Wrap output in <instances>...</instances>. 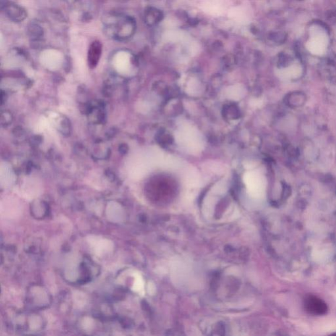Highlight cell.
Returning <instances> with one entry per match:
<instances>
[{"label": "cell", "instance_id": "obj_4", "mask_svg": "<svg viewBox=\"0 0 336 336\" xmlns=\"http://www.w3.org/2000/svg\"><path fill=\"white\" fill-rule=\"evenodd\" d=\"M0 7L13 22H22L27 17V11L21 5L10 1H1Z\"/></svg>", "mask_w": 336, "mask_h": 336}, {"label": "cell", "instance_id": "obj_9", "mask_svg": "<svg viewBox=\"0 0 336 336\" xmlns=\"http://www.w3.org/2000/svg\"><path fill=\"white\" fill-rule=\"evenodd\" d=\"M223 114L228 119H235L239 118V110L235 104H228L223 108Z\"/></svg>", "mask_w": 336, "mask_h": 336}, {"label": "cell", "instance_id": "obj_10", "mask_svg": "<svg viewBox=\"0 0 336 336\" xmlns=\"http://www.w3.org/2000/svg\"><path fill=\"white\" fill-rule=\"evenodd\" d=\"M59 130L63 134H66L71 132V123L66 116H62L59 122Z\"/></svg>", "mask_w": 336, "mask_h": 336}, {"label": "cell", "instance_id": "obj_14", "mask_svg": "<svg viewBox=\"0 0 336 336\" xmlns=\"http://www.w3.org/2000/svg\"><path fill=\"white\" fill-rule=\"evenodd\" d=\"M330 336H336V334H333V335H332Z\"/></svg>", "mask_w": 336, "mask_h": 336}, {"label": "cell", "instance_id": "obj_1", "mask_svg": "<svg viewBox=\"0 0 336 336\" xmlns=\"http://www.w3.org/2000/svg\"><path fill=\"white\" fill-rule=\"evenodd\" d=\"M104 31L109 38L117 41L128 40L134 34L136 22L126 14L110 12L102 17Z\"/></svg>", "mask_w": 336, "mask_h": 336}, {"label": "cell", "instance_id": "obj_11", "mask_svg": "<svg viewBox=\"0 0 336 336\" xmlns=\"http://www.w3.org/2000/svg\"><path fill=\"white\" fill-rule=\"evenodd\" d=\"M13 120V114L8 110H3L1 112V125L2 127L9 126Z\"/></svg>", "mask_w": 336, "mask_h": 336}, {"label": "cell", "instance_id": "obj_6", "mask_svg": "<svg viewBox=\"0 0 336 336\" xmlns=\"http://www.w3.org/2000/svg\"><path fill=\"white\" fill-rule=\"evenodd\" d=\"M102 51L101 42L99 40L93 41L90 44L87 53V62L90 69H95L101 59Z\"/></svg>", "mask_w": 336, "mask_h": 336}, {"label": "cell", "instance_id": "obj_12", "mask_svg": "<svg viewBox=\"0 0 336 336\" xmlns=\"http://www.w3.org/2000/svg\"><path fill=\"white\" fill-rule=\"evenodd\" d=\"M225 336V326L222 322H219L215 327L214 331H212V336Z\"/></svg>", "mask_w": 336, "mask_h": 336}, {"label": "cell", "instance_id": "obj_5", "mask_svg": "<svg viewBox=\"0 0 336 336\" xmlns=\"http://www.w3.org/2000/svg\"><path fill=\"white\" fill-rule=\"evenodd\" d=\"M304 307L307 313L316 316L325 315L328 311L327 303L319 297L313 295H309L305 298Z\"/></svg>", "mask_w": 336, "mask_h": 336}, {"label": "cell", "instance_id": "obj_13", "mask_svg": "<svg viewBox=\"0 0 336 336\" xmlns=\"http://www.w3.org/2000/svg\"><path fill=\"white\" fill-rule=\"evenodd\" d=\"M7 99V94L5 92H4L3 90L1 91V106H3V104L5 103L6 100Z\"/></svg>", "mask_w": 336, "mask_h": 336}, {"label": "cell", "instance_id": "obj_3", "mask_svg": "<svg viewBox=\"0 0 336 336\" xmlns=\"http://www.w3.org/2000/svg\"><path fill=\"white\" fill-rule=\"evenodd\" d=\"M244 181L252 197L260 198L263 195L264 185L261 175L257 172L249 171L244 175Z\"/></svg>", "mask_w": 336, "mask_h": 336}, {"label": "cell", "instance_id": "obj_2", "mask_svg": "<svg viewBox=\"0 0 336 336\" xmlns=\"http://www.w3.org/2000/svg\"><path fill=\"white\" fill-rule=\"evenodd\" d=\"M84 113L93 124H102L106 122L105 104L99 100L88 101L84 104Z\"/></svg>", "mask_w": 336, "mask_h": 336}, {"label": "cell", "instance_id": "obj_7", "mask_svg": "<svg viewBox=\"0 0 336 336\" xmlns=\"http://www.w3.org/2000/svg\"><path fill=\"white\" fill-rule=\"evenodd\" d=\"M163 17L161 12L154 7L147 8L145 11V21L147 25L153 26L157 23Z\"/></svg>", "mask_w": 336, "mask_h": 336}, {"label": "cell", "instance_id": "obj_8", "mask_svg": "<svg viewBox=\"0 0 336 336\" xmlns=\"http://www.w3.org/2000/svg\"><path fill=\"white\" fill-rule=\"evenodd\" d=\"M28 36L32 42H39L44 36V29L40 24L36 22H31L28 24L27 28Z\"/></svg>", "mask_w": 336, "mask_h": 336}]
</instances>
